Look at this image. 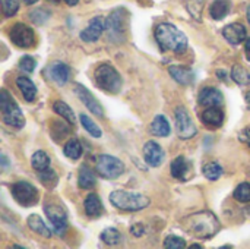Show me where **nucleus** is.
Segmentation results:
<instances>
[{"instance_id": "1", "label": "nucleus", "mask_w": 250, "mask_h": 249, "mask_svg": "<svg viewBox=\"0 0 250 249\" xmlns=\"http://www.w3.org/2000/svg\"><path fill=\"white\" fill-rule=\"evenodd\" d=\"M183 227L195 238L209 239L218 233L221 225L215 214H212L211 211H201L186 217L183 220Z\"/></svg>"}, {"instance_id": "2", "label": "nucleus", "mask_w": 250, "mask_h": 249, "mask_svg": "<svg viewBox=\"0 0 250 249\" xmlns=\"http://www.w3.org/2000/svg\"><path fill=\"white\" fill-rule=\"evenodd\" d=\"M155 40L163 51L182 53L188 48V37L171 23H160L155 28Z\"/></svg>"}, {"instance_id": "3", "label": "nucleus", "mask_w": 250, "mask_h": 249, "mask_svg": "<svg viewBox=\"0 0 250 249\" xmlns=\"http://www.w3.org/2000/svg\"><path fill=\"white\" fill-rule=\"evenodd\" d=\"M110 203L122 211H139L149 205V198L144 194L114 191L110 195Z\"/></svg>"}, {"instance_id": "4", "label": "nucleus", "mask_w": 250, "mask_h": 249, "mask_svg": "<svg viewBox=\"0 0 250 249\" xmlns=\"http://www.w3.org/2000/svg\"><path fill=\"white\" fill-rule=\"evenodd\" d=\"M0 110L3 122L7 126L15 129H22L25 126V117L7 90H1L0 92Z\"/></svg>"}, {"instance_id": "5", "label": "nucleus", "mask_w": 250, "mask_h": 249, "mask_svg": "<svg viewBox=\"0 0 250 249\" xmlns=\"http://www.w3.org/2000/svg\"><path fill=\"white\" fill-rule=\"evenodd\" d=\"M94 79L98 88L107 92L117 94L122 90V76L110 63H104L98 66L94 72Z\"/></svg>"}, {"instance_id": "6", "label": "nucleus", "mask_w": 250, "mask_h": 249, "mask_svg": "<svg viewBox=\"0 0 250 249\" xmlns=\"http://www.w3.org/2000/svg\"><path fill=\"white\" fill-rule=\"evenodd\" d=\"M126 19L127 13L125 9H116L108 15V18L105 19V31L108 32L110 40L116 43L123 40L126 32Z\"/></svg>"}, {"instance_id": "7", "label": "nucleus", "mask_w": 250, "mask_h": 249, "mask_svg": "<svg viewBox=\"0 0 250 249\" xmlns=\"http://www.w3.org/2000/svg\"><path fill=\"white\" fill-rule=\"evenodd\" d=\"M97 172L100 176H103L104 179H117L119 176L123 175L125 172V164L122 163V160L108 156V154H101L97 158V166H95Z\"/></svg>"}, {"instance_id": "8", "label": "nucleus", "mask_w": 250, "mask_h": 249, "mask_svg": "<svg viewBox=\"0 0 250 249\" xmlns=\"http://www.w3.org/2000/svg\"><path fill=\"white\" fill-rule=\"evenodd\" d=\"M12 195L15 201L23 207H32L38 203V189L29 182H16L12 185Z\"/></svg>"}, {"instance_id": "9", "label": "nucleus", "mask_w": 250, "mask_h": 249, "mask_svg": "<svg viewBox=\"0 0 250 249\" xmlns=\"http://www.w3.org/2000/svg\"><path fill=\"white\" fill-rule=\"evenodd\" d=\"M176 129H177V135L182 139H190L196 135V126L189 114V112L185 107H177L176 109Z\"/></svg>"}, {"instance_id": "10", "label": "nucleus", "mask_w": 250, "mask_h": 249, "mask_svg": "<svg viewBox=\"0 0 250 249\" xmlns=\"http://www.w3.org/2000/svg\"><path fill=\"white\" fill-rule=\"evenodd\" d=\"M10 40L21 48H31L35 45L34 31L25 23H15L10 29Z\"/></svg>"}, {"instance_id": "11", "label": "nucleus", "mask_w": 250, "mask_h": 249, "mask_svg": "<svg viewBox=\"0 0 250 249\" xmlns=\"http://www.w3.org/2000/svg\"><path fill=\"white\" fill-rule=\"evenodd\" d=\"M44 213H45L47 219L50 220L54 232L57 235H64V232L67 230V216H66V211L60 205H57V204H45Z\"/></svg>"}, {"instance_id": "12", "label": "nucleus", "mask_w": 250, "mask_h": 249, "mask_svg": "<svg viewBox=\"0 0 250 249\" xmlns=\"http://www.w3.org/2000/svg\"><path fill=\"white\" fill-rule=\"evenodd\" d=\"M75 94H76V97L86 106V109L91 112V113H94L95 116H98V117H103L104 116V109H103V106L98 103V100L83 87V85H81V84H75Z\"/></svg>"}, {"instance_id": "13", "label": "nucleus", "mask_w": 250, "mask_h": 249, "mask_svg": "<svg viewBox=\"0 0 250 249\" xmlns=\"http://www.w3.org/2000/svg\"><path fill=\"white\" fill-rule=\"evenodd\" d=\"M164 150L161 148L160 144L154 141H148L144 145V158L151 167H158L164 161Z\"/></svg>"}, {"instance_id": "14", "label": "nucleus", "mask_w": 250, "mask_h": 249, "mask_svg": "<svg viewBox=\"0 0 250 249\" xmlns=\"http://www.w3.org/2000/svg\"><path fill=\"white\" fill-rule=\"evenodd\" d=\"M104 28H105V21L101 16H97L91 19L88 26L81 32V38L86 43H94L103 35Z\"/></svg>"}, {"instance_id": "15", "label": "nucleus", "mask_w": 250, "mask_h": 249, "mask_svg": "<svg viewBox=\"0 0 250 249\" xmlns=\"http://www.w3.org/2000/svg\"><path fill=\"white\" fill-rule=\"evenodd\" d=\"M198 101L201 106H205V107H220L224 103V97L220 92V90L214 87H207L199 92Z\"/></svg>"}, {"instance_id": "16", "label": "nucleus", "mask_w": 250, "mask_h": 249, "mask_svg": "<svg viewBox=\"0 0 250 249\" xmlns=\"http://www.w3.org/2000/svg\"><path fill=\"white\" fill-rule=\"evenodd\" d=\"M47 73L51 81H54L57 85H64L70 78V69L63 62H54L48 66Z\"/></svg>"}, {"instance_id": "17", "label": "nucleus", "mask_w": 250, "mask_h": 249, "mask_svg": "<svg viewBox=\"0 0 250 249\" xmlns=\"http://www.w3.org/2000/svg\"><path fill=\"white\" fill-rule=\"evenodd\" d=\"M223 35L230 44L237 45V44L246 41V28L242 23H230V25L224 26Z\"/></svg>"}, {"instance_id": "18", "label": "nucleus", "mask_w": 250, "mask_h": 249, "mask_svg": "<svg viewBox=\"0 0 250 249\" xmlns=\"http://www.w3.org/2000/svg\"><path fill=\"white\" fill-rule=\"evenodd\" d=\"M168 72H170L171 78L182 85H190L195 79L193 70L190 68H186V66H176L174 65V66L168 68Z\"/></svg>"}, {"instance_id": "19", "label": "nucleus", "mask_w": 250, "mask_h": 249, "mask_svg": "<svg viewBox=\"0 0 250 249\" xmlns=\"http://www.w3.org/2000/svg\"><path fill=\"white\" fill-rule=\"evenodd\" d=\"M202 123L208 128H220L224 122V113L218 107H208L202 116Z\"/></svg>"}, {"instance_id": "20", "label": "nucleus", "mask_w": 250, "mask_h": 249, "mask_svg": "<svg viewBox=\"0 0 250 249\" xmlns=\"http://www.w3.org/2000/svg\"><path fill=\"white\" fill-rule=\"evenodd\" d=\"M16 85L18 88L21 90L23 98L28 101V103H32L37 97V87L35 84L29 79V78H25V76H18L16 78Z\"/></svg>"}, {"instance_id": "21", "label": "nucleus", "mask_w": 250, "mask_h": 249, "mask_svg": "<svg viewBox=\"0 0 250 249\" xmlns=\"http://www.w3.org/2000/svg\"><path fill=\"white\" fill-rule=\"evenodd\" d=\"M83 207H85V213L88 217H100L103 214V204H101V200L97 194H89L83 203Z\"/></svg>"}, {"instance_id": "22", "label": "nucleus", "mask_w": 250, "mask_h": 249, "mask_svg": "<svg viewBox=\"0 0 250 249\" xmlns=\"http://www.w3.org/2000/svg\"><path fill=\"white\" fill-rule=\"evenodd\" d=\"M190 172V164L188 163V160L185 157H177L173 160L171 163V175L179 179V181H186Z\"/></svg>"}, {"instance_id": "23", "label": "nucleus", "mask_w": 250, "mask_h": 249, "mask_svg": "<svg viewBox=\"0 0 250 249\" xmlns=\"http://www.w3.org/2000/svg\"><path fill=\"white\" fill-rule=\"evenodd\" d=\"M78 183H79V188H82V189H92L97 185L95 175L86 164L81 166V169H79Z\"/></svg>"}, {"instance_id": "24", "label": "nucleus", "mask_w": 250, "mask_h": 249, "mask_svg": "<svg viewBox=\"0 0 250 249\" xmlns=\"http://www.w3.org/2000/svg\"><path fill=\"white\" fill-rule=\"evenodd\" d=\"M230 7H231L230 0H214L211 7H209L211 18L215 21H221L223 18H226L229 15Z\"/></svg>"}, {"instance_id": "25", "label": "nucleus", "mask_w": 250, "mask_h": 249, "mask_svg": "<svg viewBox=\"0 0 250 249\" xmlns=\"http://www.w3.org/2000/svg\"><path fill=\"white\" fill-rule=\"evenodd\" d=\"M151 131H152V134H154L155 136L166 138V136L170 135L171 128H170L168 120H167L164 116L158 114V116H155V119H154L152 123H151Z\"/></svg>"}, {"instance_id": "26", "label": "nucleus", "mask_w": 250, "mask_h": 249, "mask_svg": "<svg viewBox=\"0 0 250 249\" xmlns=\"http://www.w3.org/2000/svg\"><path fill=\"white\" fill-rule=\"evenodd\" d=\"M28 226H29L31 230H34L35 233H38L42 238H50L51 236L50 229L45 226V223L42 222V219L40 216H35V214L29 216L28 217Z\"/></svg>"}, {"instance_id": "27", "label": "nucleus", "mask_w": 250, "mask_h": 249, "mask_svg": "<svg viewBox=\"0 0 250 249\" xmlns=\"http://www.w3.org/2000/svg\"><path fill=\"white\" fill-rule=\"evenodd\" d=\"M53 110H54V113H57L59 116L64 117L70 125H75V114H73L72 109H70L64 101H62V100L54 101V104H53Z\"/></svg>"}, {"instance_id": "28", "label": "nucleus", "mask_w": 250, "mask_h": 249, "mask_svg": "<svg viewBox=\"0 0 250 249\" xmlns=\"http://www.w3.org/2000/svg\"><path fill=\"white\" fill-rule=\"evenodd\" d=\"M231 78L239 85H249L250 84V72L246 68H243L240 65H234L233 66V69H231Z\"/></svg>"}, {"instance_id": "29", "label": "nucleus", "mask_w": 250, "mask_h": 249, "mask_svg": "<svg viewBox=\"0 0 250 249\" xmlns=\"http://www.w3.org/2000/svg\"><path fill=\"white\" fill-rule=\"evenodd\" d=\"M31 164L35 170L42 172L50 167V157L44 151H37V153H34V156L31 158Z\"/></svg>"}, {"instance_id": "30", "label": "nucleus", "mask_w": 250, "mask_h": 249, "mask_svg": "<svg viewBox=\"0 0 250 249\" xmlns=\"http://www.w3.org/2000/svg\"><path fill=\"white\" fill-rule=\"evenodd\" d=\"M64 156L70 160H78L82 156V145L78 139H70L64 145Z\"/></svg>"}, {"instance_id": "31", "label": "nucleus", "mask_w": 250, "mask_h": 249, "mask_svg": "<svg viewBox=\"0 0 250 249\" xmlns=\"http://www.w3.org/2000/svg\"><path fill=\"white\" fill-rule=\"evenodd\" d=\"M101 241L105 244V245H119L120 241H122V235L117 229H113V227H108L105 230H103V233L100 235Z\"/></svg>"}, {"instance_id": "32", "label": "nucleus", "mask_w": 250, "mask_h": 249, "mask_svg": "<svg viewBox=\"0 0 250 249\" xmlns=\"http://www.w3.org/2000/svg\"><path fill=\"white\" fill-rule=\"evenodd\" d=\"M202 172H204V175H205V178L208 181H217L223 175V167L218 163H215V161H209V163H207L204 166Z\"/></svg>"}, {"instance_id": "33", "label": "nucleus", "mask_w": 250, "mask_h": 249, "mask_svg": "<svg viewBox=\"0 0 250 249\" xmlns=\"http://www.w3.org/2000/svg\"><path fill=\"white\" fill-rule=\"evenodd\" d=\"M81 123H82V126L94 136V138H101V135H103V132H101V129L86 116V114H81Z\"/></svg>"}, {"instance_id": "34", "label": "nucleus", "mask_w": 250, "mask_h": 249, "mask_svg": "<svg viewBox=\"0 0 250 249\" xmlns=\"http://www.w3.org/2000/svg\"><path fill=\"white\" fill-rule=\"evenodd\" d=\"M234 198L240 203H250V183H240L234 191Z\"/></svg>"}, {"instance_id": "35", "label": "nucleus", "mask_w": 250, "mask_h": 249, "mask_svg": "<svg viewBox=\"0 0 250 249\" xmlns=\"http://www.w3.org/2000/svg\"><path fill=\"white\" fill-rule=\"evenodd\" d=\"M40 181L42 182V185L53 188V186H56V183H57L59 178H57V175H56V172H54V170H51V169H45V170H42V172L40 173Z\"/></svg>"}, {"instance_id": "36", "label": "nucleus", "mask_w": 250, "mask_h": 249, "mask_svg": "<svg viewBox=\"0 0 250 249\" xmlns=\"http://www.w3.org/2000/svg\"><path fill=\"white\" fill-rule=\"evenodd\" d=\"M29 18H31V21H32L34 23L41 25V23L47 22V19L50 18V12H47V10L42 9V7H38V9H35V10H31Z\"/></svg>"}, {"instance_id": "37", "label": "nucleus", "mask_w": 250, "mask_h": 249, "mask_svg": "<svg viewBox=\"0 0 250 249\" xmlns=\"http://www.w3.org/2000/svg\"><path fill=\"white\" fill-rule=\"evenodd\" d=\"M164 248L167 249H185L186 248V242L185 239L176 236V235H171V236H167L166 241H164Z\"/></svg>"}, {"instance_id": "38", "label": "nucleus", "mask_w": 250, "mask_h": 249, "mask_svg": "<svg viewBox=\"0 0 250 249\" xmlns=\"http://www.w3.org/2000/svg\"><path fill=\"white\" fill-rule=\"evenodd\" d=\"M1 9L6 18L13 16L19 9V0H1Z\"/></svg>"}, {"instance_id": "39", "label": "nucleus", "mask_w": 250, "mask_h": 249, "mask_svg": "<svg viewBox=\"0 0 250 249\" xmlns=\"http://www.w3.org/2000/svg\"><path fill=\"white\" fill-rule=\"evenodd\" d=\"M35 66H37V62H35V59L31 57V56H23V57L19 60V68H21L22 70L28 72V73L34 72Z\"/></svg>"}, {"instance_id": "40", "label": "nucleus", "mask_w": 250, "mask_h": 249, "mask_svg": "<svg viewBox=\"0 0 250 249\" xmlns=\"http://www.w3.org/2000/svg\"><path fill=\"white\" fill-rule=\"evenodd\" d=\"M130 232H132V235H133V236H136V238H141V236L145 233V227H144V225H141V223H136V225H133V226H132Z\"/></svg>"}, {"instance_id": "41", "label": "nucleus", "mask_w": 250, "mask_h": 249, "mask_svg": "<svg viewBox=\"0 0 250 249\" xmlns=\"http://www.w3.org/2000/svg\"><path fill=\"white\" fill-rule=\"evenodd\" d=\"M242 139L248 144L250 147V128H248V129H245L243 132H242Z\"/></svg>"}, {"instance_id": "42", "label": "nucleus", "mask_w": 250, "mask_h": 249, "mask_svg": "<svg viewBox=\"0 0 250 249\" xmlns=\"http://www.w3.org/2000/svg\"><path fill=\"white\" fill-rule=\"evenodd\" d=\"M217 76L221 79V81H227V73H226V70H217Z\"/></svg>"}, {"instance_id": "43", "label": "nucleus", "mask_w": 250, "mask_h": 249, "mask_svg": "<svg viewBox=\"0 0 250 249\" xmlns=\"http://www.w3.org/2000/svg\"><path fill=\"white\" fill-rule=\"evenodd\" d=\"M66 1V4H69V6H75L79 0H64Z\"/></svg>"}, {"instance_id": "44", "label": "nucleus", "mask_w": 250, "mask_h": 249, "mask_svg": "<svg viewBox=\"0 0 250 249\" xmlns=\"http://www.w3.org/2000/svg\"><path fill=\"white\" fill-rule=\"evenodd\" d=\"M245 47H246V51H249V53H250V38H246Z\"/></svg>"}, {"instance_id": "45", "label": "nucleus", "mask_w": 250, "mask_h": 249, "mask_svg": "<svg viewBox=\"0 0 250 249\" xmlns=\"http://www.w3.org/2000/svg\"><path fill=\"white\" fill-rule=\"evenodd\" d=\"M23 1H25L26 4H34V3H37L38 0H23Z\"/></svg>"}, {"instance_id": "46", "label": "nucleus", "mask_w": 250, "mask_h": 249, "mask_svg": "<svg viewBox=\"0 0 250 249\" xmlns=\"http://www.w3.org/2000/svg\"><path fill=\"white\" fill-rule=\"evenodd\" d=\"M246 101H248V104H249V107H250V92L246 94Z\"/></svg>"}, {"instance_id": "47", "label": "nucleus", "mask_w": 250, "mask_h": 249, "mask_svg": "<svg viewBox=\"0 0 250 249\" xmlns=\"http://www.w3.org/2000/svg\"><path fill=\"white\" fill-rule=\"evenodd\" d=\"M248 21H249V23H250V6H249V9H248Z\"/></svg>"}]
</instances>
